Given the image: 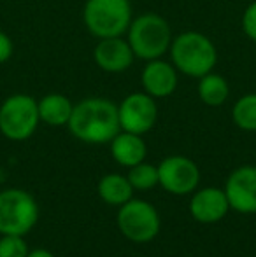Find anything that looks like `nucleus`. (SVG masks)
I'll return each mask as SVG.
<instances>
[{
    "label": "nucleus",
    "instance_id": "nucleus-1",
    "mask_svg": "<svg viewBox=\"0 0 256 257\" xmlns=\"http://www.w3.org/2000/svg\"><path fill=\"white\" fill-rule=\"evenodd\" d=\"M67 126L72 135L82 142L107 144L121 130L118 105L99 96L81 100L72 108V115Z\"/></svg>",
    "mask_w": 256,
    "mask_h": 257
},
{
    "label": "nucleus",
    "instance_id": "nucleus-2",
    "mask_svg": "<svg viewBox=\"0 0 256 257\" xmlns=\"http://www.w3.org/2000/svg\"><path fill=\"white\" fill-rule=\"evenodd\" d=\"M170 60L176 70L193 79L214 70L218 63V49L207 35L188 30L172 39Z\"/></svg>",
    "mask_w": 256,
    "mask_h": 257
},
{
    "label": "nucleus",
    "instance_id": "nucleus-3",
    "mask_svg": "<svg viewBox=\"0 0 256 257\" xmlns=\"http://www.w3.org/2000/svg\"><path fill=\"white\" fill-rule=\"evenodd\" d=\"M128 44L135 58L151 61L161 58L170 49L172 28L163 16L156 13H146L132 20L128 28Z\"/></svg>",
    "mask_w": 256,
    "mask_h": 257
},
{
    "label": "nucleus",
    "instance_id": "nucleus-4",
    "mask_svg": "<svg viewBox=\"0 0 256 257\" xmlns=\"http://www.w3.org/2000/svg\"><path fill=\"white\" fill-rule=\"evenodd\" d=\"M130 0H86L82 21L97 39L123 37L132 23Z\"/></svg>",
    "mask_w": 256,
    "mask_h": 257
},
{
    "label": "nucleus",
    "instance_id": "nucleus-5",
    "mask_svg": "<svg viewBox=\"0 0 256 257\" xmlns=\"http://www.w3.org/2000/svg\"><path fill=\"white\" fill-rule=\"evenodd\" d=\"M39 117L37 100L30 95L18 93L0 105V132L14 142H21L34 135Z\"/></svg>",
    "mask_w": 256,
    "mask_h": 257
},
{
    "label": "nucleus",
    "instance_id": "nucleus-6",
    "mask_svg": "<svg viewBox=\"0 0 256 257\" xmlns=\"http://www.w3.org/2000/svg\"><path fill=\"white\" fill-rule=\"evenodd\" d=\"M39 208L28 193L7 189L0 193V233L23 236L37 222Z\"/></svg>",
    "mask_w": 256,
    "mask_h": 257
},
{
    "label": "nucleus",
    "instance_id": "nucleus-7",
    "mask_svg": "<svg viewBox=\"0 0 256 257\" xmlns=\"http://www.w3.org/2000/svg\"><path fill=\"white\" fill-rule=\"evenodd\" d=\"M118 226L128 240L144 243L158 234L160 217L147 201L128 200L118 213Z\"/></svg>",
    "mask_w": 256,
    "mask_h": 257
},
{
    "label": "nucleus",
    "instance_id": "nucleus-8",
    "mask_svg": "<svg viewBox=\"0 0 256 257\" xmlns=\"http://www.w3.org/2000/svg\"><path fill=\"white\" fill-rule=\"evenodd\" d=\"M120 126L123 132L144 135L154 126L158 119L156 98L144 93H132L118 105Z\"/></svg>",
    "mask_w": 256,
    "mask_h": 257
},
{
    "label": "nucleus",
    "instance_id": "nucleus-9",
    "mask_svg": "<svg viewBox=\"0 0 256 257\" xmlns=\"http://www.w3.org/2000/svg\"><path fill=\"white\" fill-rule=\"evenodd\" d=\"M160 184L172 194H188L195 191L200 180L198 166L185 156H170L158 166Z\"/></svg>",
    "mask_w": 256,
    "mask_h": 257
},
{
    "label": "nucleus",
    "instance_id": "nucleus-10",
    "mask_svg": "<svg viewBox=\"0 0 256 257\" xmlns=\"http://www.w3.org/2000/svg\"><path fill=\"white\" fill-rule=\"evenodd\" d=\"M226 198L233 210L256 213V168L240 166L226 180Z\"/></svg>",
    "mask_w": 256,
    "mask_h": 257
},
{
    "label": "nucleus",
    "instance_id": "nucleus-11",
    "mask_svg": "<svg viewBox=\"0 0 256 257\" xmlns=\"http://www.w3.org/2000/svg\"><path fill=\"white\" fill-rule=\"evenodd\" d=\"M93 60L97 67L109 74H121L128 70L135 61L132 46L123 37L99 39V44L93 49Z\"/></svg>",
    "mask_w": 256,
    "mask_h": 257
},
{
    "label": "nucleus",
    "instance_id": "nucleus-12",
    "mask_svg": "<svg viewBox=\"0 0 256 257\" xmlns=\"http://www.w3.org/2000/svg\"><path fill=\"white\" fill-rule=\"evenodd\" d=\"M178 70L170 61L161 58L146 61V67L140 75V82L147 95L153 98H165L170 96L178 88Z\"/></svg>",
    "mask_w": 256,
    "mask_h": 257
},
{
    "label": "nucleus",
    "instance_id": "nucleus-13",
    "mask_svg": "<svg viewBox=\"0 0 256 257\" xmlns=\"http://www.w3.org/2000/svg\"><path fill=\"white\" fill-rule=\"evenodd\" d=\"M228 208L230 203L228 198H226V193L221 189H216V187H207V189L198 191L193 196L192 203H190L192 215L198 222L204 224L221 220L226 215Z\"/></svg>",
    "mask_w": 256,
    "mask_h": 257
},
{
    "label": "nucleus",
    "instance_id": "nucleus-14",
    "mask_svg": "<svg viewBox=\"0 0 256 257\" xmlns=\"http://www.w3.org/2000/svg\"><path fill=\"white\" fill-rule=\"evenodd\" d=\"M111 153H113V158L120 165L132 168V166L144 161V158H146V144H144L140 135L123 132L118 133L111 140Z\"/></svg>",
    "mask_w": 256,
    "mask_h": 257
},
{
    "label": "nucleus",
    "instance_id": "nucleus-15",
    "mask_svg": "<svg viewBox=\"0 0 256 257\" xmlns=\"http://www.w3.org/2000/svg\"><path fill=\"white\" fill-rule=\"evenodd\" d=\"M39 107V117L49 126H65L68 124V119L72 115V105L70 100L60 93H49L42 96L37 102Z\"/></svg>",
    "mask_w": 256,
    "mask_h": 257
},
{
    "label": "nucleus",
    "instance_id": "nucleus-16",
    "mask_svg": "<svg viewBox=\"0 0 256 257\" xmlns=\"http://www.w3.org/2000/svg\"><path fill=\"white\" fill-rule=\"evenodd\" d=\"M230 95V86L223 75L209 72L198 81V96L209 107H219L226 102Z\"/></svg>",
    "mask_w": 256,
    "mask_h": 257
},
{
    "label": "nucleus",
    "instance_id": "nucleus-17",
    "mask_svg": "<svg viewBox=\"0 0 256 257\" xmlns=\"http://www.w3.org/2000/svg\"><path fill=\"white\" fill-rule=\"evenodd\" d=\"M133 187L130 180L118 173H109L99 184V194L109 205H123L132 198Z\"/></svg>",
    "mask_w": 256,
    "mask_h": 257
},
{
    "label": "nucleus",
    "instance_id": "nucleus-18",
    "mask_svg": "<svg viewBox=\"0 0 256 257\" xmlns=\"http://www.w3.org/2000/svg\"><path fill=\"white\" fill-rule=\"evenodd\" d=\"M232 119L244 132H256V93L237 100L232 108Z\"/></svg>",
    "mask_w": 256,
    "mask_h": 257
},
{
    "label": "nucleus",
    "instance_id": "nucleus-19",
    "mask_svg": "<svg viewBox=\"0 0 256 257\" xmlns=\"http://www.w3.org/2000/svg\"><path fill=\"white\" fill-rule=\"evenodd\" d=\"M128 180L132 187L140 191H146L160 184V177H158V168L147 163H139V165L132 166L128 173Z\"/></svg>",
    "mask_w": 256,
    "mask_h": 257
},
{
    "label": "nucleus",
    "instance_id": "nucleus-20",
    "mask_svg": "<svg viewBox=\"0 0 256 257\" xmlns=\"http://www.w3.org/2000/svg\"><path fill=\"white\" fill-rule=\"evenodd\" d=\"M28 248L21 236L4 234L0 238V257H27Z\"/></svg>",
    "mask_w": 256,
    "mask_h": 257
},
{
    "label": "nucleus",
    "instance_id": "nucleus-21",
    "mask_svg": "<svg viewBox=\"0 0 256 257\" xmlns=\"http://www.w3.org/2000/svg\"><path fill=\"white\" fill-rule=\"evenodd\" d=\"M242 30L247 35V39L256 42V0L246 7L242 14Z\"/></svg>",
    "mask_w": 256,
    "mask_h": 257
},
{
    "label": "nucleus",
    "instance_id": "nucleus-22",
    "mask_svg": "<svg viewBox=\"0 0 256 257\" xmlns=\"http://www.w3.org/2000/svg\"><path fill=\"white\" fill-rule=\"evenodd\" d=\"M14 53V44L6 32L0 30V65L7 63Z\"/></svg>",
    "mask_w": 256,
    "mask_h": 257
},
{
    "label": "nucleus",
    "instance_id": "nucleus-23",
    "mask_svg": "<svg viewBox=\"0 0 256 257\" xmlns=\"http://www.w3.org/2000/svg\"><path fill=\"white\" fill-rule=\"evenodd\" d=\"M27 257H55L51 254V252H48V250H42V248H37V250H32V252H28V255Z\"/></svg>",
    "mask_w": 256,
    "mask_h": 257
}]
</instances>
